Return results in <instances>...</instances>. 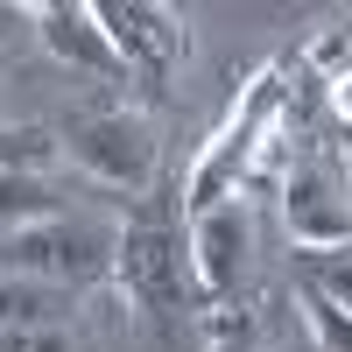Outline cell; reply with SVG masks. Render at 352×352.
<instances>
[{"mask_svg":"<svg viewBox=\"0 0 352 352\" xmlns=\"http://www.w3.org/2000/svg\"><path fill=\"white\" fill-rule=\"evenodd\" d=\"M282 219H289V240H296L310 261L317 254H345L352 247V176L338 155H303L289 162L282 176Z\"/></svg>","mask_w":352,"mask_h":352,"instance_id":"4","label":"cell"},{"mask_svg":"<svg viewBox=\"0 0 352 352\" xmlns=\"http://www.w3.org/2000/svg\"><path fill=\"white\" fill-rule=\"evenodd\" d=\"M64 317H71V289L0 275V331H36V324H64Z\"/></svg>","mask_w":352,"mask_h":352,"instance_id":"8","label":"cell"},{"mask_svg":"<svg viewBox=\"0 0 352 352\" xmlns=\"http://www.w3.org/2000/svg\"><path fill=\"white\" fill-rule=\"evenodd\" d=\"M184 204V176L176 184L141 190V204L127 212L120 240H113V282L127 289V303L148 317V324H176L197 303V275H190V226L176 219Z\"/></svg>","mask_w":352,"mask_h":352,"instance_id":"1","label":"cell"},{"mask_svg":"<svg viewBox=\"0 0 352 352\" xmlns=\"http://www.w3.org/2000/svg\"><path fill=\"white\" fill-rule=\"evenodd\" d=\"M254 254V212L247 197H226L212 212H190V275H197V310L232 303V289L247 275Z\"/></svg>","mask_w":352,"mask_h":352,"instance_id":"6","label":"cell"},{"mask_svg":"<svg viewBox=\"0 0 352 352\" xmlns=\"http://www.w3.org/2000/svg\"><path fill=\"white\" fill-rule=\"evenodd\" d=\"M36 36H43V50L56 64H71L85 78H127V64H120V50L106 43L92 0H43L36 8Z\"/></svg>","mask_w":352,"mask_h":352,"instance_id":"7","label":"cell"},{"mask_svg":"<svg viewBox=\"0 0 352 352\" xmlns=\"http://www.w3.org/2000/svg\"><path fill=\"white\" fill-rule=\"evenodd\" d=\"M0 352H78L64 324H36V331H0Z\"/></svg>","mask_w":352,"mask_h":352,"instance_id":"13","label":"cell"},{"mask_svg":"<svg viewBox=\"0 0 352 352\" xmlns=\"http://www.w3.org/2000/svg\"><path fill=\"white\" fill-rule=\"evenodd\" d=\"M36 219H56V190L36 169H0V232L8 226H36Z\"/></svg>","mask_w":352,"mask_h":352,"instance_id":"9","label":"cell"},{"mask_svg":"<svg viewBox=\"0 0 352 352\" xmlns=\"http://www.w3.org/2000/svg\"><path fill=\"white\" fill-rule=\"evenodd\" d=\"M99 8V28L106 43L120 50V64L148 85V92H162L169 71L190 56V28L176 8H162V0H92Z\"/></svg>","mask_w":352,"mask_h":352,"instance_id":"5","label":"cell"},{"mask_svg":"<svg viewBox=\"0 0 352 352\" xmlns=\"http://www.w3.org/2000/svg\"><path fill=\"white\" fill-rule=\"evenodd\" d=\"M303 275H310L317 289H324V296H331L338 310H352V254H317Z\"/></svg>","mask_w":352,"mask_h":352,"instance_id":"12","label":"cell"},{"mask_svg":"<svg viewBox=\"0 0 352 352\" xmlns=\"http://www.w3.org/2000/svg\"><path fill=\"white\" fill-rule=\"evenodd\" d=\"M331 113H338L345 134H352V71H345V78H331Z\"/></svg>","mask_w":352,"mask_h":352,"instance_id":"14","label":"cell"},{"mask_svg":"<svg viewBox=\"0 0 352 352\" xmlns=\"http://www.w3.org/2000/svg\"><path fill=\"white\" fill-rule=\"evenodd\" d=\"M64 148L92 184H113V190H148L155 184V162H162V141H155V120L134 106H85L64 120L56 134Z\"/></svg>","mask_w":352,"mask_h":352,"instance_id":"3","label":"cell"},{"mask_svg":"<svg viewBox=\"0 0 352 352\" xmlns=\"http://www.w3.org/2000/svg\"><path fill=\"white\" fill-rule=\"evenodd\" d=\"M296 303H303V317H310V338L324 345V352H352V310H338L324 289H317L310 275H296Z\"/></svg>","mask_w":352,"mask_h":352,"instance_id":"10","label":"cell"},{"mask_svg":"<svg viewBox=\"0 0 352 352\" xmlns=\"http://www.w3.org/2000/svg\"><path fill=\"white\" fill-rule=\"evenodd\" d=\"M204 352H261V338H254V317H247L240 303L204 310Z\"/></svg>","mask_w":352,"mask_h":352,"instance_id":"11","label":"cell"},{"mask_svg":"<svg viewBox=\"0 0 352 352\" xmlns=\"http://www.w3.org/2000/svg\"><path fill=\"white\" fill-rule=\"evenodd\" d=\"M113 240L99 219H36V226H8L0 232V275H21V282H50V289H92L113 275Z\"/></svg>","mask_w":352,"mask_h":352,"instance_id":"2","label":"cell"},{"mask_svg":"<svg viewBox=\"0 0 352 352\" xmlns=\"http://www.w3.org/2000/svg\"><path fill=\"white\" fill-rule=\"evenodd\" d=\"M338 162H345V176H352V134H338Z\"/></svg>","mask_w":352,"mask_h":352,"instance_id":"15","label":"cell"}]
</instances>
